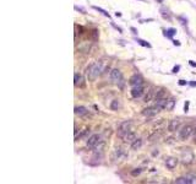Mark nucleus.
<instances>
[{
    "label": "nucleus",
    "instance_id": "obj_24",
    "mask_svg": "<svg viewBox=\"0 0 196 184\" xmlns=\"http://www.w3.org/2000/svg\"><path fill=\"white\" fill-rule=\"evenodd\" d=\"M175 33H176V29H175V28H169V29H167V31H166V36H167V37H169V38H172Z\"/></svg>",
    "mask_w": 196,
    "mask_h": 184
},
{
    "label": "nucleus",
    "instance_id": "obj_26",
    "mask_svg": "<svg viewBox=\"0 0 196 184\" xmlns=\"http://www.w3.org/2000/svg\"><path fill=\"white\" fill-rule=\"evenodd\" d=\"M137 43L142 45V47H147V48H151V44L150 43H147L146 41H143V39H140V38H137Z\"/></svg>",
    "mask_w": 196,
    "mask_h": 184
},
{
    "label": "nucleus",
    "instance_id": "obj_35",
    "mask_svg": "<svg viewBox=\"0 0 196 184\" xmlns=\"http://www.w3.org/2000/svg\"><path fill=\"white\" fill-rule=\"evenodd\" d=\"M131 31H133V32H134V33H135V35L137 33V31H136V28H134V27H131Z\"/></svg>",
    "mask_w": 196,
    "mask_h": 184
},
{
    "label": "nucleus",
    "instance_id": "obj_8",
    "mask_svg": "<svg viewBox=\"0 0 196 184\" xmlns=\"http://www.w3.org/2000/svg\"><path fill=\"white\" fill-rule=\"evenodd\" d=\"M159 111H161V109L156 106L151 107V108H146V109L142 111V115H145V117H153V115H156Z\"/></svg>",
    "mask_w": 196,
    "mask_h": 184
},
{
    "label": "nucleus",
    "instance_id": "obj_3",
    "mask_svg": "<svg viewBox=\"0 0 196 184\" xmlns=\"http://www.w3.org/2000/svg\"><path fill=\"white\" fill-rule=\"evenodd\" d=\"M180 160H182V162L184 163V164H190V163L194 162L195 156H194V154H192V151H191V150L186 149L185 151H183Z\"/></svg>",
    "mask_w": 196,
    "mask_h": 184
},
{
    "label": "nucleus",
    "instance_id": "obj_34",
    "mask_svg": "<svg viewBox=\"0 0 196 184\" xmlns=\"http://www.w3.org/2000/svg\"><path fill=\"white\" fill-rule=\"evenodd\" d=\"M173 43H174V45H180V42H179V41H173Z\"/></svg>",
    "mask_w": 196,
    "mask_h": 184
},
{
    "label": "nucleus",
    "instance_id": "obj_4",
    "mask_svg": "<svg viewBox=\"0 0 196 184\" xmlns=\"http://www.w3.org/2000/svg\"><path fill=\"white\" fill-rule=\"evenodd\" d=\"M130 127H131V121L130 120H125L123 123H120L119 128H118V136L123 139V136L130 131Z\"/></svg>",
    "mask_w": 196,
    "mask_h": 184
},
{
    "label": "nucleus",
    "instance_id": "obj_36",
    "mask_svg": "<svg viewBox=\"0 0 196 184\" xmlns=\"http://www.w3.org/2000/svg\"><path fill=\"white\" fill-rule=\"evenodd\" d=\"M115 16H117V17L119 16V17H120V16H121V12H115Z\"/></svg>",
    "mask_w": 196,
    "mask_h": 184
},
{
    "label": "nucleus",
    "instance_id": "obj_21",
    "mask_svg": "<svg viewBox=\"0 0 196 184\" xmlns=\"http://www.w3.org/2000/svg\"><path fill=\"white\" fill-rule=\"evenodd\" d=\"M175 183H178V184H190V182H189V179H188V177L185 176V177L176 178V179H175Z\"/></svg>",
    "mask_w": 196,
    "mask_h": 184
},
{
    "label": "nucleus",
    "instance_id": "obj_27",
    "mask_svg": "<svg viewBox=\"0 0 196 184\" xmlns=\"http://www.w3.org/2000/svg\"><path fill=\"white\" fill-rule=\"evenodd\" d=\"M141 172H142V170L141 168H136V170L131 171V176H134V177H136V176H139Z\"/></svg>",
    "mask_w": 196,
    "mask_h": 184
},
{
    "label": "nucleus",
    "instance_id": "obj_28",
    "mask_svg": "<svg viewBox=\"0 0 196 184\" xmlns=\"http://www.w3.org/2000/svg\"><path fill=\"white\" fill-rule=\"evenodd\" d=\"M189 106H190V102H189V101H186V102H185V104H184V112H185V113H188V112H189Z\"/></svg>",
    "mask_w": 196,
    "mask_h": 184
},
{
    "label": "nucleus",
    "instance_id": "obj_30",
    "mask_svg": "<svg viewBox=\"0 0 196 184\" xmlns=\"http://www.w3.org/2000/svg\"><path fill=\"white\" fill-rule=\"evenodd\" d=\"M180 86H185L186 84H188V81H185V80H179V82H178Z\"/></svg>",
    "mask_w": 196,
    "mask_h": 184
},
{
    "label": "nucleus",
    "instance_id": "obj_31",
    "mask_svg": "<svg viewBox=\"0 0 196 184\" xmlns=\"http://www.w3.org/2000/svg\"><path fill=\"white\" fill-rule=\"evenodd\" d=\"M192 139H194V142H196V128L194 129V133H192Z\"/></svg>",
    "mask_w": 196,
    "mask_h": 184
},
{
    "label": "nucleus",
    "instance_id": "obj_10",
    "mask_svg": "<svg viewBox=\"0 0 196 184\" xmlns=\"http://www.w3.org/2000/svg\"><path fill=\"white\" fill-rule=\"evenodd\" d=\"M180 123H182L180 119H176V118H175V119H172L168 124V130L169 131H176V130L179 129V127H180Z\"/></svg>",
    "mask_w": 196,
    "mask_h": 184
},
{
    "label": "nucleus",
    "instance_id": "obj_14",
    "mask_svg": "<svg viewBox=\"0 0 196 184\" xmlns=\"http://www.w3.org/2000/svg\"><path fill=\"white\" fill-rule=\"evenodd\" d=\"M167 101L168 99L167 98H158V99H156V103H154V106L156 107H158L159 109H164L166 108V104H167Z\"/></svg>",
    "mask_w": 196,
    "mask_h": 184
},
{
    "label": "nucleus",
    "instance_id": "obj_9",
    "mask_svg": "<svg viewBox=\"0 0 196 184\" xmlns=\"http://www.w3.org/2000/svg\"><path fill=\"white\" fill-rule=\"evenodd\" d=\"M143 95V86L140 85V86H134L133 90H131V96L134 98H139Z\"/></svg>",
    "mask_w": 196,
    "mask_h": 184
},
{
    "label": "nucleus",
    "instance_id": "obj_12",
    "mask_svg": "<svg viewBox=\"0 0 196 184\" xmlns=\"http://www.w3.org/2000/svg\"><path fill=\"white\" fill-rule=\"evenodd\" d=\"M156 88H153V87H151L148 91H147V95L145 96V102H151L152 99L156 97Z\"/></svg>",
    "mask_w": 196,
    "mask_h": 184
},
{
    "label": "nucleus",
    "instance_id": "obj_19",
    "mask_svg": "<svg viewBox=\"0 0 196 184\" xmlns=\"http://www.w3.org/2000/svg\"><path fill=\"white\" fill-rule=\"evenodd\" d=\"M119 108H120L119 99H114V101H112V103H110V109H112V111H118Z\"/></svg>",
    "mask_w": 196,
    "mask_h": 184
},
{
    "label": "nucleus",
    "instance_id": "obj_20",
    "mask_svg": "<svg viewBox=\"0 0 196 184\" xmlns=\"http://www.w3.org/2000/svg\"><path fill=\"white\" fill-rule=\"evenodd\" d=\"M121 155H123V151H121V149H115L114 150V152H113V160H119L120 157H121Z\"/></svg>",
    "mask_w": 196,
    "mask_h": 184
},
{
    "label": "nucleus",
    "instance_id": "obj_29",
    "mask_svg": "<svg viewBox=\"0 0 196 184\" xmlns=\"http://www.w3.org/2000/svg\"><path fill=\"white\" fill-rule=\"evenodd\" d=\"M179 70H180V65H175L174 68H173V70H172V72L176 74V72H179Z\"/></svg>",
    "mask_w": 196,
    "mask_h": 184
},
{
    "label": "nucleus",
    "instance_id": "obj_37",
    "mask_svg": "<svg viewBox=\"0 0 196 184\" xmlns=\"http://www.w3.org/2000/svg\"><path fill=\"white\" fill-rule=\"evenodd\" d=\"M139 1H143V0H139Z\"/></svg>",
    "mask_w": 196,
    "mask_h": 184
},
{
    "label": "nucleus",
    "instance_id": "obj_18",
    "mask_svg": "<svg viewBox=\"0 0 196 184\" xmlns=\"http://www.w3.org/2000/svg\"><path fill=\"white\" fill-rule=\"evenodd\" d=\"M75 86H84V79L81 75H78V74H75Z\"/></svg>",
    "mask_w": 196,
    "mask_h": 184
},
{
    "label": "nucleus",
    "instance_id": "obj_32",
    "mask_svg": "<svg viewBox=\"0 0 196 184\" xmlns=\"http://www.w3.org/2000/svg\"><path fill=\"white\" fill-rule=\"evenodd\" d=\"M189 64L191 65V66H194V68H196V63L194 62V60H189Z\"/></svg>",
    "mask_w": 196,
    "mask_h": 184
},
{
    "label": "nucleus",
    "instance_id": "obj_17",
    "mask_svg": "<svg viewBox=\"0 0 196 184\" xmlns=\"http://www.w3.org/2000/svg\"><path fill=\"white\" fill-rule=\"evenodd\" d=\"M174 106H175V99L174 98H170L167 101V104H166V108L167 111H173L174 109Z\"/></svg>",
    "mask_w": 196,
    "mask_h": 184
},
{
    "label": "nucleus",
    "instance_id": "obj_1",
    "mask_svg": "<svg viewBox=\"0 0 196 184\" xmlns=\"http://www.w3.org/2000/svg\"><path fill=\"white\" fill-rule=\"evenodd\" d=\"M107 70L104 66V64L102 63V62H98V63H92L88 68H87V76H88V80H96V79L101 75V74H103V71Z\"/></svg>",
    "mask_w": 196,
    "mask_h": 184
},
{
    "label": "nucleus",
    "instance_id": "obj_16",
    "mask_svg": "<svg viewBox=\"0 0 196 184\" xmlns=\"http://www.w3.org/2000/svg\"><path fill=\"white\" fill-rule=\"evenodd\" d=\"M142 139H137V137H136V139H135V140H134V142H131V149L133 150H139L141 147V146H142Z\"/></svg>",
    "mask_w": 196,
    "mask_h": 184
},
{
    "label": "nucleus",
    "instance_id": "obj_5",
    "mask_svg": "<svg viewBox=\"0 0 196 184\" xmlns=\"http://www.w3.org/2000/svg\"><path fill=\"white\" fill-rule=\"evenodd\" d=\"M101 141H102V140H101V135L94 134V135H92V136L88 137V140H87V142H86V145H87L88 149H94Z\"/></svg>",
    "mask_w": 196,
    "mask_h": 184
},
{
    "label": "nucleus",
    "instance_id": "obj_2",
    "mask_svg": "<svg viewBox=\"0 0 196 184\" xmlns=\"http://www.w3.org/2000/svg\"><path fill=\"white\" fill-rule=\"evenodd\" d=\"M194 129H195V128L192 127V125H190V124L185 125V127H183L182 130H179V133H178V137H179V140H180V141H185V140H188L190 136L192 135V133H194Z\"/></svg>",
    "mask_w": 196,
    "mask_h": 184
},
{
    "label": "nucleus",
    "instance_id": "obj_6",
    "mask_svg": "<svg viewBox=\"0 0 196 184\" xmlns=\"http://www.w3.org/2000/svg\"><path fill=\"white\" fill-rule=\"evenodd\" d=\"M121 79H123V74H121L120 70H118V69H113V70L110 71V80H112L114 84H118Z\"/></svg>",
    "mask_w": 196,
    "mask_h": 184
},
{
    "label": "nucleus",
    "instance_id": "obj_23",
    "mask_svg": "<svg viewBox=\"0 0 196 184\" xmlns=\"http://www.w3.org/2000/svg\"><path fill=\"white\" fill-rule=\"evenodd\" d=\"M164 95H166V91H164L163 88H161V90H158V91L156 92V97H154V99L163 98V97H164Z\"/></svg>",
    "mask_w": 196,
    "mask_h": 184
},
{
    "label": "nucleus",
    "instance_id": "obj_22",
    "mask_svg": "<svg viewBox=\"0 0 196 184\" xmlns=\"http://www.w3.org/2000/svg\"><path fill=\"white\" fill-rule=\"evenodd\" d=\"M93 7V10H96V11H98V12H101L102 15H104L105 17H108V19H110V15H109V12H107L105 10H103L102 7H98V6H92Z\"/></svg>",
    "mask_w": 196,
    "mask_h": 184
},
{
    "label": "nucleus",
    "instance_id": "obj_11",
    "mask_svg": "<svg viewBox=\"0 0 196 184\" xmlns=\"http://www.w3.org/2000/svg\"><path fill=\"white\" fill-rule=\"evenodd\" d=\"M176 164H178V158H175V157H168L166 160V166L168 170H174Z\"/></svg>",
    "mask_w": 196,
    "mask_h": 184
},
{
    "label": "nucleus",
    "instance_id": "obj_33",
    "mask_svg": "<svg viewBox=\"0 0 196 184\" xmlns=\"http://www.w3.org/2000/svg\"><path fill=\"white\" fill-rule=\"evenodd\" d=\"M190 86H191V87H196V82L195 81H191V82H190Z\"/></svg>",
    "mask_w": 196,
    "mask_h": 184
},
{
    "label": "nucleus",
    "instance_id": "obj_13",
    "mask_svg": "<svg viewBox=\"0 0 196 184\" xmlns=\"http://www.w3.org/2000/svg\"><path fill=\"white\" fill-rule=\"evenodd\" d=\"M135 139H136V135H135V133H133V131H129L126 135L123 136V141L124 142H134Z\"/></svg>",
    "mask_w": 196,
    "mask_h": 184
},
{
    "label": "nucleus",
    "instance_id": "obj_15",
    "mask_svg": "<svg viewBox=\"0 0 196 184\" xmlns=\"http://www.w3.org/2000/svg\"><path fill=\"white\" fill-rule=\"evenodd\" d=\"M87 113H88V111H87L85 107H82V106L75 107V114H77V115H80V117H84V115H86Z\"/></svg>",
    "mask_w": 196,
    "mask_h": 184
},
{
    "label": "nucleus",
    "instance_id": "obj_25",
    "mask_svg": "<svg viewBox=\"0 0 196 184\" xmlns=\"http://www.w3.org/2000/svg\"><path fill=\"white\" fill-rule=\"evenodd\" d=\"M88 131H90V129H88V128H86V129H84L81 134H78V135H76V136H75V140H78V139H81V137H82V136H85V135L87 134Z\"/></svg>",
    "mask_w": 196,
    "mask_h": 184
},
{
    "label": "nucleus",
    "instance_id": "obj_7",
    "mask_svg": "<svg viewBox=\"0 0 196 184\" xmlns=\"http://www.w3.org/2000/svg\"><path fill=\"white\" fill-rule=\"evenodd\" d=\"M129 84L133 86H140L143 84V79H142V76L141 75H139V74H135V75H133L131 76V79H130V81H129Z\"/></svg>",
    "mask_w": 196,
    "mask_h": 184
}]
</instances>
